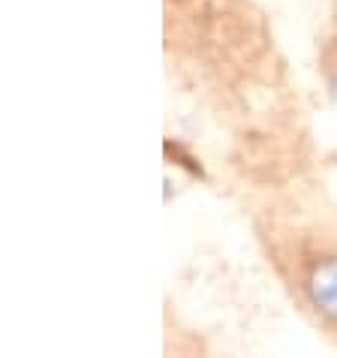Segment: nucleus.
<instances>
[{"mask_svg":"<svg viewBox=\"0 0 337 358\" xmlns=\"http://www.w3.org/2000/svg\"><path fill=\"white\" fill-rule=\"evenodd\" d=\"M307 292H310L316 310L337 320V259L322 262L310 274V283H307Z\"/></svg>","mask_w":337,"mask_h":358,"instance_id":"obj_1","label":"nucleus"},{"mask_svg":"<svg viewBox=\"0 0 337 358\" xmlns=\"http://www.w3.org/2000/svg\"><path fill=\"white\" fill-rule=\"evenodd\" d=\"M334 103H337V82H334Z\"/></svg>","mask_w":337,"mask_h":358,"instance_id":"obj_2","label":"nucleus"}]
</instances>
